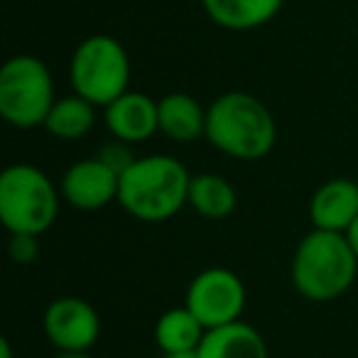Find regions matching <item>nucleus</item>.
<instances>
[{"mask_svg":"<svg viewBox=\"0 0 358 358\" xmlns=\"http://www.w3.org/2000/svg\"><path fill=\"white\" fill-rule=\"evenodd\" d=\"M192 174L172 155L138 157L120 174L118 204L145 224L169 221L189 206Z\"/></svg>","mask_w":358,"mask_h":358,"instance_id":"f257e3e1","label":"nucleus"},{"mask_svg":"<svg viewBox=\"0 0 358 358\" xmlns=\"http://www.w3.org/2000/svg\"><path fill=\"white\" fill-rule=\"evenodd\" d=\"M206 140L234 159L255 162L273 152L278 123L270 108L248 91H229L206 108Z\"/></svg>","mask_w":358,"mask_h":358,"instance_id":"f03ea898","label":"nucleus"},{"mask_svg":"<svg viewBox=\"0 0 358 358\" xmlns=\"http://www.w3.org/2000/svg\"><path fill=\"white\" fill-rule=\"evenodd\" d=\"M358 275V258L346 234L312 229L292 258V285L309 302H331L348 292Z\"/></svg>","mask_w":358,"mask_h":358,"instance_id":"7ed1b4c3","label":"nucleus"},{"mask_svg":"<svg viewBox=\"0 0 358 358\" xmlns=\"http://www.w3.org/2000/svg\"><path fill=\"white\" fill-rule=\"evenodd\" d=\"M59 192L47 172L17 162L0 174V221L8 234L42 236L59 214Z\"/></svg>","mask_w":358,"mask_h":358,"instance_id":"20e7f679","label":"nucleus"},{"mask_svg":"<svg viewBox=\"0 0 358 358\" xmlns=\"http://www.w3.org/2000/svg\"><path fill=\"white\" fill-rule=\"evenodd\" d=\"M55 101V81L40 57L15 55L0 66V115L8 125L40 128Z\"/></svg>","mask_w":358,"mask_h":358,"instance_id":"39448f33","label":"nucleus"},{"mask_svg":"<svg viewBox=\"0 0 358 358\" xmlns=\"http://www.w3.org/2000/svg\"><path fill=\"white\" fill-rule=\"evenodd\" d=\"M69 81L74 94L99 108L110 106L130 84V57L110 35H91L74 50L69 62Z\"/></svg>","mask_w":358,"mask_h":358,"instance_id":"423d86ee","label":"nucleus"},{"mask_svg":"<svg viewBox=\"0 0 358 358\" xmlns=\"http://www.w3.org/2000/svg\"><path fill=\"white\" fill-rule=\"evenodd\" d=\"M245 285L229 268H206L187 287L185 307L204 324V329H216L234 324L245 309Z\"/></svg>","mask_w":358,"mask_h":358,"instance_id":"0eeeda50","label":"nucleus"},{"mask_svg":"<svg viewBox=\"0 0 358 358\" xmlns=\"http://www.w3.org/2000/svg\"><path fill=\"white\" fill-rule=\"evenodd\" d=\"M42 327L57 351H89L101 336V317L84 297H57L47 307Z\"/></svg>","mask_w":358,"mask_h":358,"instance_id":"6e6552de","label":"nucleus"},{"mask_svg":"<svg viewBox=\"0 0 358 358\" xmlns=\"http://www.w3.org/2000/svg\"><path fill=\"white\" fill-rule=\"evenodd\" d=\"M62 199L81 211H99L118 201L120 174L101 157L74 162L62 177Z\"/></svg>","mask_w":358,"mask_h":358,"instance_id":"1a4fd4ad","label":"nucleus"},{"mask_svg":"<svg viewBox=\"0 0 358 358\" xmlns=\"http://www.w3.org/2000/svg\"><path fill=\"white\" fill-rule=\"evenodd\" d=\"M103 118L108 133L128 145L148 143L155 133H159L157 101L140 91H125L120 99L106 106Z\"/></svg>","mask_w":358,"mask_h":358,"instance_id":"9d476101","label":"nucleus"},{"mask_svg":"<svg viewBox=\"0 0 358 358\" xmlns=\"http://www.w3.org/2000/svg\"><path fill=\"white\" fill-rule=\"evenodd\" d=\"M358 219V185L353 179L336 177L319 187L309 199V221L319 231L346 234Z\"/></svg>","mask_w":358,"mask_h":358,"instance_id":"9b49d317","label":"nucleus"},{"mask_svg":"<svg viewBox=\"0 0 358 358\" xmlns=\"http://www.w3.org/2000/svg\"><path fill=\"white\" fill-rule=\"evenodd\" d=\"M159 133L174 143H194L206 135V108L194 96L185 91H172L157 101Z\"/></svg>","mask_w":358,"mask_h":358,"instance_id":"f8f14e48","label":"nucleus"},{"mask_svg":"<svg viewBox=\"0 0 358 358\" xmlns=\"http://www.w3.org/2000/svg\"><path fill=\"white\" fill-rule=\"evenodd\" d=\"M201 358H268V343L245 322L209 329L199 346Z\"/></svg>","mask_w":358,"mask_h":358,"instance_id":"ddd939ff","label":"nucleus"},{"mask_svg":"<svg viewBox=\"0 0 358 358\" xmlns=\"http://www.w3.org/2000/svg\"><path fill=\"white\" fill-rule=\"evenodd\" d=\"M211 22L231 32L263 27L280 13L285 0H201Z\"/></svg>","mask_w":358,"mask_h":358,"instance_id":"4468645a","label":"nucleus"},{"mask_svg":"<svg viewBox=\"0 0 358 358\" xmlns=\"http://www.w3.org/2000/svg\"><path fill=\"white\" fill-rule=\"evenodd\" d=\"M189 206L209 221L229 219L238 206V192L229 179L214 172L192 174Z\"/></svg>","mask_w":358,"mask_h":358,"instance_id":"2eb2a0df","label":"nucleus"},{"mask_svg":"<svg viewBox=\"0 0 358 358\" xmlns=\"http://www.w3.org/2000/svg\"><path fill=\"white\" fill-rule=\"evenodd\" d=\"M204 324L187 307L167 309L155 324V343L162 353L196 351L204 341Z\"/></svg>","mask_w":358,"mask_h":358,"instance_id":"dca6fc26","label":"nucleus"},{"mask_svg":"<svg viewBox=\"0 0 358 358\" xmlns=\"http://www.w3.org/2000/svg\"><path fill=\"white\" fill-rule=\"evenodd\" d=\"M96 108L99 106H94L79 94L62 96V99L55 101V106H52L50 115L45 120L47 133L59 140L84 138L96 125Z\"/></svg>","mask_w":358,"mask_h":358,"instance_id":"f3484780","label":"nucleus"},{"mask_svg":"<svg viewBox=\"0 0 358 358\" xmlns=\"http://www.w3.org/2000/svg\"><path fill=\"white\" fill-rule=\"evenodd\" d=\"M40 236H30V234H13L10 243H8V253L15 263L20 265H30L37 260L40 255Z\"/></svg>","mask_w":358,"mask_h":358,"instance_id":"a211bd4d","label":"nucleus"},{"mask_svg":"<svg viewBox=\"0 0 358 358\" xmlns=\"http://www.w3.org/2000/svg\"><path fill=\"white\" fill-rule=\"evenodd\" d=\"M130 145L128 143H123V140H115L113 138V143H108V145H103L101 148V152L96 155V157H101L103 159L108 167H113L118 174H123L125 169L130 167V164L135 162L138 157H133V152H130Z\"/></svg>","mask_w":358,"mask_h":358,"instance_id":"6ab92c4d","label":"nucleus"},{"mask_svg":"<svg viewBox=\"0 0 358 358\" xmlns=\"http://www.w3.org/2000/svg\"><path fill=\"white\" fill-rule=\"evenodd\" d=\"M346 238H348V243H351L353 253H356V258H358V219L353 221L351 226H348V231H346Z\"/></svg>","mask_w":358,"mask_h":358,"instance_id":"aec40b11","label":"nucleus"},{"mask_svg":"<svg viewBox=\"0 0 358 358\" xmlns=\"http://www.w3.org/2000/svg\"><path fill=\"white\" fill-rule=\"evenodd\" d=\"M55 358H94L89 351H57Z\"/></svg>","mask_w":358,"mask_h":358,"instance_id":"412c9836","label":"nucleus"},{"mask_svg":"<svg viewBox=\"0 0 358 358\" xmlns=\"http://www.w3.org/2000/svg\"><path fill=\"white\" fill-rule=\"evenodd\" d=\"M0 358H13V346L8 336L0 338Z\"/></svg>","mask_w":358,"mask_h":358,"instance_id":"4be33fe9","label":"nucleus"},{"mask_svg":"<svg viewBox=\"0 0 358 358\" xmlns=\"http://www.w3.org/2000/svg\"><path fill=\"white\" fill-rule=\"evenodd\" d=\"M162 358H201L199 348L196 351H179V353H162Z\"/></svg>","mask_w":358,"mask_h":358,"instance_id":"5701e85b","label":"nucleus"}]
</instances>
